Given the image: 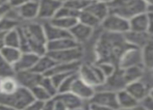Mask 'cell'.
Segmentation results:
<instances>
[{"label": "cell", "instance_id": "cell-1", "mask_svg": "<svg viewBox=\"0 0 153 110\" xmlns=\"http://www.w3.org/2000/svg\"><path fill=\"white\" fill-rule=\"evenodd\" d=\"M131 46L125 40L124 34L111 33L104 31V33L99 38L96 45L97 62H113L118 66L119 60L123 53Z\"/></svg>", "mask_w": 153, "mask_h": 110}, {"label": "cell", "instance_id": "cell-2", "mask_svg": "<svg viewBox=\"0 0 153 110\" xmlns=\"http://www.w3.org/2000/svg\"><path fill=\"white\" fill-rule=\"evenodd\" d=\"M21 27L26 38L29 52L36 53L39 56L47 54V38L43 24L30 23Z\"/></svg>", "mask_w": 153, "mask_h": 110}, {"label": "cell", "instance_id": "cell-3", "mask_svg": "<svg viewBox=\"0 0 153 110\" xmlns=\"http://www.w3.org/2000/svg\"><path fill=\"white\" fill-rule=\"evenodd\" d=\"M108 5L109 14H116L127 20L148 12V5L144 0H113Z\"/></svg>", "mask_w": 153, "mask_h": 110}, {"label": "cell", "instance_id": "cell-4", "mask_svg": "<svg viewBox=\"0 0 153 110\" xmlns=\"http://www.w3.org/2000/svg\"><path fill=\"white\" fill-rule=\"evenodd\" d=\"M34 101L31 90L25 87H20L10 94H0V105H8L19 110H24Z\"/></svg>", "mask_w": 153, "mask_h": 110}, {"label": "cell", "instance_id": "cell-5", "mask_svg": "<svg viewBox=\"0 0 153 110\" xmlns=\"http://www.w3.org/2000/svg\"><path fill=\"white\" fill-rule=\"evenodd\" d=\"M78 75L85 82L94 86V87L104 84L107 79L100 66L97 63H82L79 68Z\"/></svg>", "mask_w": 153, "mask_h": 110}, {"label": "cell", "instance_id": "cell-6", "mask_svg": "<svg viewBox=\"0 0 153 110\" xmlns=\"http://www.w3.org/2000/svg\"><path fill=\"white\" fill-rule=\"evenodd\" d=\"M101 26L104 29V31L118 34H125L130 30L129 20L116 14H109L101 22Z\"/></svg>", "mask_w": 153, "mask_h": 110}, {"label": "cell", "instance_id": "cell-7", "mask_svg": "<svg viewBox=\"0 0 153 110\" xmlns=\"http://www.w3.org/2000/svg\"><path fill=\"white\" fill-rule=\"evenodd\" d=\"M145 59H144V51L141 48L130 47L127 49L121 56L118 63V68L127 69L130 66H144Z\"/></svg>", "mask_w": 153, "mask_h": 110}, {"label": "cell", "instance_id": "cell-8", "mask_svg": "<svg viewBox=\"0 0 153 110\" xmlns=\"http://www.w3.org/2000/svg\"><path fill=\"white\" fill-rule=\"evenodd\" d=\"M47 55L50 56L57 63H62V62H74V61H80V59L83 56V50L80 46H78L76 48L67 49V50L50 51V52H47Z\"/></svg>", "mask_w": 153, "mask_h": 110}, {"label": "cell", "instance_id": "cell-9", "mask_svg": "<svg viewBox=\"0 0 153 110\" xmlns=\"http://www.w3.org/2000/svg\"><path fill=\"white\" fill-rule=\"evenodd\" d=\"M89 103L111 107L115 110L120 108L119 103H118L117 92H111V90H96V92L89 101Z\"/></svg>", "mask_w": 153, "mask_h": 110}, {"label": "cell", "instance_id": "cell-10", "mask_svg": "<svg viewBox=\"0 0 153 110\" xmlns=\"http://www.w3.org/2000/svg\"><path fill=\"white\" fill-rule=\"evenodd\" d=\"M15 77H16L19 85L22 86V87L31 89V88L40 85L44 75L38 74V73L33 72V71L28 70V71H18L16 73V76Z\"/></svg>", "mask_w": 153, "mask_h": 110}, {"label": "cell", "instance_id": "cell-11", "mask_svg": "<svg viewBox=\"0 0 153 110\" xmlns=\"http://www.w3.org/2000/svg\"><path fill=\"white\" fill-rule=\"evenodd\" d=\"M62 2L57 0H39V17L40 19L49 20L53 19L59 12V10L62 6Z\"/></svg>", "mask_w": 153, "mask_h": 110}, {"label": "cell", "instance_id": "cell-12", "mask_svg": "<svg viewBox=\"0 0 153 110\" xmlns=\"http://www.w3.org/2000/svg\"><path fill=\"white\" fill-rule=\"evenodd\" d=\"M124 36L128 44H130L133 47H137V48H141V49L145 48L152 41L151 38H153V36L149 32H137V31H131V30L126 32L124 34Z\"/></svg>", "mask_w": 153, "mask_h": 110}, {"label": "cell", "instance_id": "cell-13", "mask_svg": "<svg viewBox=\"0 0 153 110\" xmlns=\"http://www.w3.org/2000/svg\"><path fill=\"white\" fill-rule=\"evenodd\" d=\"M71 92L76 94L77 97H79L80 99H82L83 101H90L95 94V92H96V89H95L94 86L88 84L80 77H78L75 80L74 84H73Z\"/></svg>", "mask_w": 153, "mask_h": 110}, {"label": "cell", "instance_id": "cell-14", "mask_svg": "<svg viewBox=\"0 0 153 110\" xmlns=\"http://www.w3.org/2000/svg\"><path fill=\"white\" fill-rule=\"evenodd\" d=\"M125 89L133 96L140 103L150 94V87L146 84L145 81L141 80H137L133 81V82L127 84V86L125 87Z\"/></svg>", "mask_w": 153, "mask_h": 110}, {"label": "cell", "instance_id": "cell-15", "mask_svg": "<svg viewBox=\"0 0 153 110\" xmlns=\"http://www.w3.org/2000/svg\"><path fill=\"white\" fill-rule=\"evenodd\" d=\"M39 1L38 0H30L24 5L16 8L17 16L23 20H33L39 17Z\"/></svg>", "mask_w": 153, "mask_h": 110}, {"label": "cell", "instance_id": "cell-16", "mask_svg": "<svg viewBox=\"0 0 153 110\" xmlns=\"http://www.w3.org/2000/svg\"><path fill=\"white\" fill-rule=\"evenodd\" d=\"M57 100H61L65 104L68 110H76L79 108H83V102L85 101L77 97L72 92H62V94H57L54 97Z\"/></svg>", "mask_w": 153, "mask_h": 110}, {"label": "cell", "instance_id": "cell-17", "mask_svg": "<svg viewBox=\"0 0 153 110\" xmlns=\"http://www.w3.org/2000/svg\"><path fill=\"white\" fill-rule=\"evenodd\" d=\"M43 26H44L45 34H46V38H47V43L51 42V41L61 40V38H72V35H71L69 30H65L59 27L54 26V25L51 24L50 22L44 23Z\"/></svg>", "mask_w": 153, "mask_h": 110}, {"label": "cell", "instance_id": "cell-18", "mask_svg": "<svg viewBox=\"0 0 153 110\" xmlns=\"http://www.w3.org/2000/svg\"><path fill=\"white\" fill-rule=\"evenodd\" d=\"M78 46H80V44L78 42H76L73 38H61V40L51 41V42L47 43V52L67 50V49L76 48Z\"/></svg>", "mask_w": 153, "mask_h": 110}, {"label": "cell", "instance_id": "cell-19", "mask_svg": "<svg viewBox=\"0 0 153 110\" xmlns=\"http://www.w3.org/2000/svg\"><path fill=\"white\" fill-rule=\"evenodd\" d=\"M93 31H94V29L92 27L87 26V25L82 24L80 22H78L74 27L70 29V33L72 35V38L76 42H78L79 44L89 40L93 34Z\"/></svg>", "mask_w": 153, "mask_h": 110}, {"label": "cell", "instance_id": "cell-20", "mask_svg": "<svg viewBox=\"0 0 153 110\" xmlns=\"http://www.w3.org/2000/svg\"><path fill=\"white\" fill-rule=\"evenodd\" d=\"M85 10L90 12L102 22L109 15V5L107 2H104L102 0H94Z\"/></svg>", "mask_w": 153, "mask_h": 110}, {"label": "cell", "instance_id": "cell-21", "mask_svg": "<svg viewBox=\"0 0 153 110\" xmlns=\"http://www.w3.org/2000/svg\"><path fill=\"white\" fill-rule=\"evenodd\" d=\"M131 31L137 32H148L149 29V16L147 13H142L137 16L132 17L129 20Z\"/></svg>", "mask_w": 153, "mask_h": 110}, {"label": "cell", "instance_id": "cell-22", "mask_svg": "<svg viewBox=\"0 0 153 110\" xmlns=\"http://www.w3.org/2000/svg\"><path fill=\"white\" fill-rule=\"evenodd\" d=\"M40 56L36 53L32 52H25L22 53L20 59L18 60L16 64H15V69H16V72L18 71H28L31 70L36 63L38 62Z\"/></svg>", "mask_w": 153, "mask_h": 110}, {"label": "cell", "instance_id": "cell-23", "mask_svg": "<svg viewBox=\"0 0 153 110\" xmlns=\"http://www.w3.org/2000/svg\"><path fill=\"white\" fill-rule=\"evenodd\" d=\"M81 63L80 61L74 62H62V63H56L49 72H47L44 76L51 77L52 75L57 74V73H76L79 71Z\"/></svg>", "mask_w": 153, "mask_h": 110}, {"label": "cell", "instance_id": "cell-24", "mask_svg": "<svg viewBox=\"0 0 153 110\" xmlns=\"http://www.w3.org/2000/svg\"><path fill=\"white\" fill-rule=\"evenodd\" d=\"M117 97H118V103H119L120 108L135 109L140 106L139 101L133 96H131L126 89L119 90V92H117Z\"/></svg>", "mask_w": 153, "mask_h": 110}, {"label": "cell", "instance_id": "cell-25", "mask_svg": "<svg viewBox=\"0 0 153 110\" xmlns=\"http://www.w3.org/2000/svg\"><path fill=\"white\" fill-rule=\"evenodd\" d=\"M56 63L57 62L54 61L50 56L45 54L43 56H40L38 62H36V66L31 69V71L38 73V74L45 75L47 72H49V71H50Z\"/></svg>", "mask_w": 153, "mask_h": 110}, {"label": "cell", "instance_id": "cell-26", "mask_svg": "<svg viewBox=\"0 0 153 110\" xmlns=\"http://www.w3.org/2000/svg\"><path fill=\"white\" fill-rule=\"evenodd\" d=\"M123 76L127 84L133 82V81L141 80L143 78L144 74V66H130L127 69H122Z\"/></svg>", "mask_w": 153, "mask_h": 110}, {"label": "cell", "instance_id": "cell-27", "mask_svg": "<svg viewBox=\"0 0 153 110\" xmlns=\"http://www.w3.org/2000/svg\"><path fill=\"white\" fill-rule=\"evenodd\" d=\"M22 53L23 52L20 50V48H14V47H6V46L0 51V54L3 56L10 63L14 64V66L20 59Z\"/></svg>", "mask_w": 153, "mask_h": 110}, {"label": "cell", "instance_id": "cell-28", "mask_svg": "<svg viewBox=\"0 0 153 110\" xmlns=\"http://www.w3.org/2000/svg\"><path fill=\"white\" fill-rule=\"evenodd\" d=\"M16 69L15 66L7 61L5 58L0 54V78H7V77L16 76Z\"/></svg>", "mask_w": 153, "mask_h": 110}, {"label": "cell", "instance_id": "cell-29", "mask_svg": "<svg viewBox=\"0 0 153 110\" xmlns=\"http://www.w3.org/2000/svg\"><path fill=\"white\" fill-rule=\"evenodd\" d=\"M20 87L16 77H7L1 79V94H10Z\"/></svg>", "mask_w": 153, "mask_h": 110}, {"label": "cell", "instance_id": "cell-30", "mask_svg": "<svg viewBox=\"0 0 153 110\" xmlns=\"http://www.w3.org/2000/svg\"><path fill=\"white\" fill-rule=\"evenodd\" d=\"M78 22L82 23V24L87 25L89 27H92L93 29H95L97 26L101 25V21L99 19H97L93 14H91L88 10H82L80 12L78 17Z\"/></svg>", "mask_w": 153, "mask_h": 110}, {"label": "cell", "instance_id": "cell-31", "mask_svg": "<svg viewBox=\"0 0 153 110\" xmlns=\"http://www.w3.org/2000/svg\"><path fill=\"white\" fill-rule=\"evenodd\" d=\"M49 22H50L51 24L54 25V26L70 31L71 28H73L77 23H78V19H76V18H53V19H51Z\"/></svg>", "mask_w": 153, "mask_h": 110}, {"label": "cell", "instance_id": "cell-32", "mask_svg": "<svg viewBox=\"0 0 153 110\" xmlns=\"http://www.w3.org/2000/svg\"><path fill=\"white\" fill-rule=\"evenodd\" d=\"M5 46L20 48V33L18 28L10 30L5 34Z\"/></svg>", "mask_w": 153, "mask_h": 110}, {"label": "cell", "instance_id": "cell-33", "mask_svg": "<svg viewBox=\"0 0 153 110\" xmlns=\"http://www.w3.org/2000/svg\"><path fill=\"white\" fill-rule=\"evenodd\" d=\"M31 94L33 96L34 100H38V101H42V102H47V101L51 100L53 98L42 85H38L36 87L31 88Z\"/></svg>", "mask_w": 153, "mask_h": 110}, {"label": "cell", "instance_id": "cell-34", "mask_svg": "<svg viewBox=\"0 0 153 110\" xmlns=\"http://www.w3.org/2000/svg\"><path fill=\"white\" fill-rule=\"evenodd\" d=\"M19 27V22L15 18H10V16L5 17L0 20V32H7L10 30L16 29Z\"/></svg>", "mask_w": 153, "mask_h": 110}, {"label": "cell", "instance_id": "cell-35", "mask_svg": "<svg viewBox=\"0 0 153 110\" xmlns=\"http://www.w3.org/2000/svg\"><path fill=\"white\" fill-rule=\"evenodd\" d=\"M78 77H79V75H78V72H77V73H73V74L70 75L68 78L65 79V81L59 85V94L71 92L73 84H74L75 80H76Z\"/></svg>", "mask_w": 153, "mask_h": 110}, {"label": "cell", "instance_id": "cell-36", "mask_svg": "<svg viewBox=\"0 0 153 110\" xmlns=\"http://www.w3.org/2000/svg\"><path fill=\"white\" fill-rule=\"evenodd\" d=\"M79 14H80V12L74 10H72V8L68 7V6L62 4V6L59 10V12L56 13L54 18H76V19H78Z\"/></svg>", "mask_w": 153, "mask_h": 110}, {"label": "cell", "instance_id": "cell-37", "mask_svg": "<svg viewBox=\"0 0 153 110\" xmlns=\"http://www.w3.org/2000/svg\"><path fill=\"white\" fill-rule=\"evenodd\" d=\"M40 85H42L43 87H44L45 89H46L47 92H48L49 94L53 97V98H54V97L59 94V89H57V87L54 85V83H53L51 77L44 76V77H43V79H42V81H41Z\"/></svg>", "mask_w": 153, "mask_h": 110}, {"label": "cell", "instance_id": "cell-38", "mask_svg": "<svg viewBox=\"0 0 153 110\" xmlns=\"http://www.w3.org/2000/svg\"><path fill=\"white\" fill-rule=\"evenodd\" d=\"M97 64L100 66V69L102 70V72L104 73L106 78H109L118 69V66H116L115 63H113V62L106 61V62H100V63H97Z\"/></svg>", "mask_w": 153, "mask_h": 110}, {"label": "cell", "instance_id": "cell-39", "mask_svg": "<svg viewBox=\"0 0 153 110\" xmlns=\"http://www.w3.org/2000/svg\"><path fill=\"white\" fill-rule=\"evenodd\" d=\"M77 73V72H76ZM73 73H57V74H54L51 76V79H52L53 83H54V85L57 87V89H59V85L64 82L65 79L68 78L70 75H72Z\"/></svg>", "mask_w": 153, "mask_h": 110}, {"label": "cell", "instance_id": "cell-40", "mask_svg": "<svg viewBox=\"0 0 153 110\" xmlns=\"http://www.w3.org/2000/svg\"><path fill=\"white\" fill-rule=\"evenodd\" d=\"M13 8L10 7V5L7 2H3V3H0V20L4 19L5 17L8 16L10 12H12Z\"/></svg>", "mask_w": 153, "mask_h": 110}, {"label": "cell", "instance_id": "cell-41", "mask_svg": "<svg viewBox=\"0 0 153 110\" xmlns=\"http://www.w3.org/2000/svg\"><path fill=\"white\" fill-rule=\"evenodd\" d=\"M140 105L146 110H153V97L149 94L140 103Z\"/></svg>", "mask_w": 153, "mask_h": 110}, {"label": "cell", "instance_id": "cell-42", "mask_svg": "<svg viewBox=\"0 0 153 110\" xmlns=\"http://www.w3.org/2000/svg\"><path fill=\"white\" fill-rule=\"evenodd\" d=\"M45 102H42V101H38L34 100L32 101L30 104L26 107L24 110H43V107H44Z\"/></svg>", "mask_w": 153, "mask_h": 110}, {"label": "cell", "instance_id": "cell-43", "mask_svg": "<svg viewBox=\"0 0 153 110\" xmlns=\"http://www.w3.org/2000/svg\"><path fill=\"white\" fill-rule=\"evenodd\" d=\"M28 1H30V0H8L7 3L10 4L13 10H16V8H19L20 6L24 5Z\"/></svg>", "mask_w": 153, "mask_h": 110}, {"label": "cell", "instance_id": "cell-44", "mask_svg": "<svg viewBox=\"0 0 153 110\" xmlns=\"http://www.w3.org/2000/svg\"><path fill=\"white\" fill-rule=\"evenodd\" d=\"M89 110H115V109L111 108V107H107V106H102V105L89 103Z\"/></svg>", "mask_w": 153, "mask_h": 110}, {"label": "cell", "instance_id": "cell-45", "mask_svg": "<svg viewBox=\"0 0 153 110\" xmlns=\"http://www.w3.org/2000/svg\"><path fill=\"white\" fill-rule=\"evenodd\" d=\"M43 110H55V102L54 99H51V100L45 102L44 107H43Z\"/></svg>", "mask_w": 153, "mask_h": 110}, {"label": "cell", "instance_id": "cell-46", "mask_svg": "<svg viewBox=\"0 0 153 110\" xmlns=\"http://www.w3.org/2000/svg\"><path fill=\"white\" fill-rule=\"evenodd\" d=\"M148 16H149V29H148V32L153 36V10L148 12Z\"/></svg>", "mask_w": 153, "mask_h": 110}, {"label": "cell", "instance_id": "cell-47", "mask_svg": "<svg viewBox=\"0 0 153 110\" xmlns=\"http://www.w3.org/2000/svg\"><path fill=\"white\" fill-rule=\"evenodd\" d=\"M53 99H54V102H55V110H68L61 100H57V99H55V98H53Z\"/></svg>", "mask_w": 153, "mask_h": 110}, {"label": "cell", "instance_id": "cell-48", "mask_svg": "<svg viewBox=\"0 0 153 110\" xmlns=\"http://www.w3.org/2000/svg\"><path fill=\"white\" fill-rule=\"evenodd\" d=\"M5 34L6 32H0V51L5 47Z\"/></svg>", "mask_w": 153, "mask_h": 110}, {"label": "cell", "instance_id": "cell-49", "mask_svg": "<svg viewBox=\"0 0 153 110\" xmlns=\"http://www.w3.org/2000/svg\"><path fill=\"white\" fill-rule=\"evenodd\" d=\"M0 110H19V109L12 106H8V105H0Z\"/></svg>", "mask_w": 153, "mask_h": 110}, {"label": "cell", "instance_id": "cell-50", "mask_svg": "<svg viewBox=\"0 0 153 110\" xmlns=\"http://www.w3.org/2000/svg\"><path fill=\"white\" fill-rule=\"evenodd\" d=\"M144 1L147 3L148 7H149V6H153V0H144Z\"/></svg>", "mask_w": 153, "mask_h": 110}, {"label": "cell", "instance_id": "cell-51", "mask_svg": "<svg viewBox=\"0 0 153 110\" xmlns=\"http://www.w3.org/2000/svg\"><path fill=\"white\" fill-rule=\"evenodd\" d=\"M117 110H137V108H135V109H132V108H119Z\"/></svg>", "mask_w": 153, "mask_h": 110}, {"label": "cell", "instance_id": "cell-52", "mask_svg": "<svg viewBox=\"0 0 153 110\" xmlns=\"http://www.w3.org/2000/svg\"><path fill=\"white\" fill-rule=\"evenodd\" d=\"M57 1L62 2V3H65V2H67V1H68V0H57Z\"/></svg>", "mask_w": 153, "mask_h": 110}, {"label": "cell", "instance_id": "cell-53", "mask_svg": "<svg viewBox=\"0 0 153 110\" xmlns=\"http://www.w3.org/2000/svg\"><path fill=\"white\" fill-rule=\"evenodd\" d=\"M102 1L107 2V3H109V2H111V1H113V0H102Z\"/></svg>", "mask_w": 153, "mask_h": 110}, {"label": "cell", "instance_id": "cell-54", "mask_svg": "<svg viewBox=\"0 0 153 110\" xmlns=\"http://www.w3.org/2000/svg\"><path fill=\"white\" fill-rule=\"evenodd\" d=\"M8 0H0V3H3V2H7Z\"/></svg>", "mask_w": 153, "mask_h": 110}, {"label": "cell", "instance_id": "cell-55", "mask_svg": "<svg viewBox=\"0 0 153 110\" xmlns=\"http://www.w3.org/2000/svg\"><path fill=\"white\" fill-rule=\"evenodd\" d=\"M150 96H152V97H153V88H152L151 90H150Z\"/></svg>", "mask_w": 153, "mask_h": 110}, {"label": "cell", "instance_id": "cell-56", "mask_svg": "<svg viewBox=\"0 0 153 110\" xmlns=\"http://www.w3.org/2000/svg\"><path fill=\"white\" fill-rule=\"evenodd\" d=\"M0 94H1V78H0Z\"/></svg>", "mask_w": 153, "mask_h": 110}, {"label": "cell", "instance_id": "cell-57", "mask_svg": "<svg viewBox=\"0 0 153 110\" xmlns=\"http://www.w3.org/2000/svg\"><path fill=\"white\" fill-rule=\"evenodd\" d=\"M76 110H85L83 108H79V109H76Z\"/></svg>", "mask_w": 153, "mask_h": 110}, {"label": "cell", "instance_id": "cell-58", "mask_svg": "<svg viewBox=\"0 0 153 110\" xmlns=\"http://www.w3.org/2000/svg\"><path fill=\"white\" fill-rule=\"evenodd\" d=\"M38 1H39V0H38Z\"/></svg>", "mask_w": 153, "mask_h": 110}]
</instances>
